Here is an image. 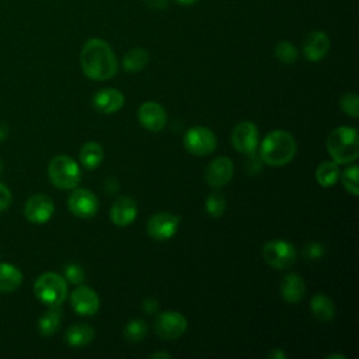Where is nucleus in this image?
<instances>
[{
	"label": "nucleus",
	"mask_w": 359,
	"mask_h": 359,
	"mask_svg": "<svg viewBox=\"0 0 359 359\" xmlns=\"http://www.w3.org/2000/svg\"><path fill=\"white\" fill-rule=\"evenodd\" d=\"M275 57L285 65H292L299 57L297 48L289 41H280L275 46Z\"/></svg>",
	"instance_id": "nucleus-27"
},
{
	"label": "nucleus",
	"mask_w": 359,
	"mask_h": 359,
	"mask_svg": "<svg viewBox=\"0 0 359 359\" xmlns=\"http://www.w3.org/2000/svg\"><path fill=\"white\" fill-rule=\"evenodd\" d=\"M341 109L351 118L359 116V97L355 93H345L339 100Z\"/></svg>",
	"instance_id": "nucleus-31"
},
{
	"label": "nucleus",
	"mask_w": 359,
	"mask_h": 359,
	"mask_svg": "<svg viewBox=\"0 0 359 359\" xmlns=\"http://www.w3.org/2000/svg\"><path fill=\"white\" fill-rule=\"evenodd\" d=\"M62 321V311L59 307H50L48 311H45L41 318L38 320V331L43 337L53 335Z\"/></svg>",
	"instance_id": "nucleus-25"
},
{
	"label": "nucleus",
	"mask_w": 359,
	"mask_h": 359,
	"mask_svg": "<svg viewBox=\"0 0 359 359\" xmlns=\"http://www.w3.org/2000/svg\"><path fill=\"white\" fill-rule=\"evenodd\" d=\"M118 188H119V185H118V182H116L115 178H108V180H107V182H105V189H107L108 194H115V192L118 191Z\"/></svg>",
	"instance_id": "nucleus-38"
},
{
	"label": "nucleus",
	"mask_w": 359,
	"mask_h": 359,
	"mask_svg": "<svg viewBox=\"0 0 359 359\" xmlns=\"http://www.w3.org/2000/svg\"><path fill=\"white\" fill-rule=\"evenodd\" d=\"M137 216V205L130 196H119L111 206L109 217L118 227H126Z\"/></svg>",
	"instance_id": "nucleus-17"
},
{
	"label": "nucleus",
	"mask_w": 359,
	"mask_h": 359,
	"mask_svg": "<svg viewBox=\"0 0 359 359\" xmlns=\"http://www.w3.org/2000/svg\"><path fill=\"white\" fill-rule=\"evenodd\" d=\"M150 358H151V359H156V358H157V359H160V358H161V359H170L171 355H170L168 352H154V353L150 355Z\"/></svg>",
	"instance_id": "nucleus-40"
},
{
	"label": "nucleus",
	"mask_w": 359,
	"mask_h": 359,
	"mask_svg": "<svg viewBox=\"0 0 359 359\" xmlns=\"http://www.w3.org/2000/svg\"><path fill=\"white\" fill-rule=\"evenodd\" d=\"M325 252V248L318 241H309L302 248V255L307 261H318Z\"/></svg>",
	"instance_id": "nucleus-32"
},
{
	"label": "nucleus",
	"mask_w": 359,
	"mask_h": 359,
	"mask_svg": "<svg viewBox=\"0 0 359 359\" xmlns=\"http://www.w3.org/2000/svg\"><path fill=\"white\" fill-rule=\"evenodd\" d=\"M142 310L147 314H154L158 310V302L153 297H147L142 302Z\"/></svg>",
	"instance_id": "nucleus-36"
},
{
	"label": "nucleus",
	"mask_w": 359,
	"mask_h": 359,
	"mask_svg": "<svg viewBox=\"0 0 359 359\" xmlns=\"http://www.w3.org/2000/svg\"><path fill=\"white\" fill-rule=\"evenodd\" d=\"M334 358H339V359H345V356H342V355H331V356H328V359H334Z\"/></svg>",
	"instance_id": "nucleus-43"
},
{
	"label": "nucleus",
	"mask_w": 359,
	"mask_h": 359,
	"mask_svg": "<svg viewBox=\"0 0 359 359\" xmlns=\"http://www.w3.org/2000/svg\"><path fill=\"white\" fill-rule=\"evenodd\" d=\"M146 334H147V325L140 318L130 320L123 328V337L129 342H139L146 337Z\"/></svg>",
	"instance_id": "nucleus-28"
},
{
	"label": "nucleus",
	"mask_w": 359,
	"mask_h": 359,
	"mask_svg": "<svg viewBox=\"0 0 359 359\" xmlns=\"http://www.w3.org/2000/svg\"><path fill=\"white\" fill-rule=\"evenodd\" d=\"M22 283L21 271L13 264L0 262V292L11 293L17 290Z\"/></svg>",
	"instance_id": "nucleus-20"
},
{
	"label": "nucleus",
	"mask_w": 359,
	"mask_h": 359,
	"mask_svg": "<svg viewBox=\"0 0 359 359\" xmlns=\"http://www.w3.org/2000/svg\"><path fill=\"white\" fill-rule=\"evenodd\" d=\"M216 135L205 126H194L184 135V146L194 156H208L216 149Z\"/></svg>",
	"instance_id": "nucleus-7"
},
{
	"label": "nucleus",
	"mask_w": 359,
	"mask_h": 359,
	"mask_svg": "<svg viewBox=\"0 0 359 359\" xmlns=\"http://www.w3.org/2000/svg\"><path fill=\"white\" fill-rule=\"evenodd\" d=\"M327 150L337 164H349L359 156V135L355 128L339 126L327 137Z\"/></svg>",
	"instance_id": "nucleus-3"
},
{
	"label": "nucleus",
	"mask_w": 359,
	"mask_h": 359,
	"mask_svg": "<svg viewBox=\"0 0 359 359\" xmlns=\"http://www.w3.org/2000/svg\"><path fill=\"white\" fill-rule=\"evenodd\" d=\"M306 293V283L303 278L296 272H289L283 276L280 282V294L282 297L290 303L297 304Z\"/></svg>",
	"instance_id": "nucleus-19"
},
{
	"label": "nucleus",
	"mask_w": 359,
	"mask_h": 359,
	"mask_svg": "<svg viewBox=\"0 0 359 359\" xmlns=\"http://www.w3.org/2000/svg\"><path fill=\"white\" fill-rule=\"evenodd\" d=\"M180 222L181 219L177 215H172L170 212H160L153 215L149 219L146 224V230H147V234L154 240H158V241L170 240L178 231Z\"/></svg>",
	"instance_id": "nucleus-8"
},
{
	"label": "nucleus",
	"mask_w": 359,
	"mask_h": 359,
	"mask_svg": "<svg viewBox=\"0 0 359 359\" xmlns=\"http://www.w3.org/2000/svg\"><path fill=\"white\" fill-rule=\"evenodd\" d=\"M7 136V129L3 123H0V139H4Z\"/></svg>",
	"instance_id": "nucleus-42"
},
{
	"label": "nucleus",
	"mask_w": 359,
	"mask_h": 359,
	"mask_svg": "<svg viewBox=\"0 0 359 359\" xmlns=\"http://www.w3.org/2000/svg\"><path fill=\"white\" fill-rule=\"evenodd\" d=\"M358 175H359L358 165H349L342 172V185L346 189V192H349L353 196L359 195V191H358Z\"/></svg>",
	"instance_id": "nucleus-30"
},
{
	"label": "nucleus",
	"mask_w": 359,
	"mask_h": 359,
	"mask_svg": "<svg viewBox=\"0 0 359 359\" xmlns=\"http://www.w3.org/2000/svg\"><path fill=\"white\" fill-rule=\"evenodd\" d=\"M149 63V52L144 48L136 46L129 49L122 60V67L128 73H137Z\"/></svg>",
	"instance_id": "nucleus-24"
},
{
	"label": "nucleus",
	"mask_w": 359,
	"mask_h": 359,
	"mask_svg": "<svg viewBox=\"0 0 359 359\" xmlns=\"http://www.w3.org/2000/svg\"><path fill=\"white\" fill-rule=\"evenodd\" d=\"M268 358H272V359H285V358H286V353L282 352L280 349L275 348L273 351H271V352L268 353Z\"/></svg>",
	"instance_id": "nucleus-39"
},
{
	"label": "nucleus",
	"mask_w": 359,
	"mask_h": 359,
	"mask_svg": "<svg viewBox=\"0 0 359 359\" xmlns=\"http://www.w3.org/2000/svg\"><path fill=\"white\" fill-rule=\"evenodd\" d=\"M55 212L53 201L45 194H35L29 196L24 205V216L34 224L46 223Z\"/></svg>",
	"instance_id": "nucleus-11"
},
{
	"label": "nucleus",
	"mask_w": 359,
	"mask_h": 359,
	"mask_svg": "<svg viewBox=\"0 0 359 359\" xmlns=\"http://www.w3.org/2000/svg\"><path fill=\"white\" fill-rule=\"evenodd\" d=\"M178 4H181V6H191V4H195L196 1H199V0H175Z\"/></svg>",
	"instance_id": "nucleus-41"
},
{
	"label": "nucleus",
	"mask_w": 359,
	"mask_h": 359,
	"mask_svg": "<svg viewBox=\"0 0 359 359\" xmlns=\"http://www.w3.org/2000/svg\"><path fill=\"white\" fill-rule=\"evenodd\" d=\"M70 304L80 316H94L100 309V297L90 286H77L70 294Z\"/></svg>",
	"instance_id": "nucleus-14"
},
{
	"label": "nucleus",
	"mask_w": 359,
	"mask_h": 359,
	"mask_svg": "<svg viewBox=\"0 0 359 359\" xmlns=\"http://www.w3.org/2000/svg\"><path fill=\"white\" fill-rule=\"evenodd\" d=\"M0 258H1V257H0Z\"/></svg>",
	"instance_id": "nucleus-45"
},
{
	"label": "nucleus",
	"mask_w": 359,
	"mask_h": 359,
	"mask_svg": "<svg viewBox=\"0 0 359 359\" xmlns=\"http://www.w3.org/2000/svg\"><path fill=\"white\" fill-rule=\"evenodd\" d=\"M125 104V95L116 88H102L93 97V105L98 112L114 114Z\"/></svg>",
	"instance_id": "nucleus-18"
},
{
	"label": "nucleus",
	"mask_w": 359,
	"mask_h": 359,
	"mask_svg": "<svg viewBox=\"0 0 359 359\" xmlns=\"http://www.w3.org/2000/svg\"><path fill=\"white\" fill-rule=\"evenodd\" d=\"M34 293L43 304L49 307H60L67 297V282L59 273L45 272L36 278Z\"/></svg>",
	"instance_id": "nucleus-4"
},
{
	"label": "nucleus",
	"mask_w": 359,
	"mask_h": 359,
	"mask_svg": "<svg viewBox=\"0 0 359 359\" xmlns=\"http://www.w3.org/2000/svg\"><path fill=\"white\" fill-rule=\"evenodd\" d=\"M226 198L220 192H212L205 202V209L209 216L220 217L226 210Z\"/></svg>",
	"instance_id": "nucleus-29"
},
{
	"label": "nucleus",
	"mask_w": 359,
	"mask_h": 359,
	"mask_svg": "<svg viewBox=\"0 0 359 359\" xmlns=\"http://www.w3.org/2000/svg\"><path fill=\"white\" fill-rule=\"evenodd\" d=\"M310 310H311V314L314 316V318H317L318 321H330L335 316L334 302L323 293H317L311 297Z\"/></svg>",
	"instance_id": "nucleus-22"
},
{
	"label": "nucleus",
	"mask_w": 359,
	"mask_h": 359,
	"mask_svg": "<svg viewBox=\"0 0 359 359\" xmlns=\"http://www.w3.org/2000/svg\"><path fill=\"white\" fill-rule=\"evenodd\" d=\"M80 65L91 80H108L118 72L116 56L109 43L101 38H90L83 45Z\"/></svg>",
	"instance_id": "nucleus-1"
},
{
	"label": "nucleus",
	"mask_w": 359,
	"mask_h": 359,
	"mask_svg": "<svg viewBox=\"0 0 359 359\" xmlns=\"http://www.w3.org/2000/svg\"><path fill=\"white\" fill-rule=\"evenodd\" d=\"M11 201H13V196L10 189L0 182V212L7 209L11 205Z\"/></svg>",
	"instance_id": "nucleus-35"
},
{
	"label": "nucleus",
	"mask_w": 359,
	"mask_h": 359,
	"mask_svg": "<svg viewBox=\"0 0 359 359\" xmlns=\"http://www.w3.org/2000/svg\"><path fill=\"white\" fill-rule=\"evenodd\" d=\"M250 157H248V161H247V164H245V171L247 172H250V174H255V172H258V171H261V168H262V160H261V157L259 156H255L254 153H251V154H248Z\"/></svg>",
	"instance_id": "nucleus-34"
},
{
	"label": "nucleus",
	"mask_w": 359,
	"mask_h": 359,
	"mask_svg": "<svg viewBox=\"0 0 359 359\" xmlns=\"http://www.w3.org/2000/svg\"><path fill=\"white\" fill-rule=\"evenodd\" d=\"M104 158V150L97 142H87L79 151V160L87 170H95Z\"/></svg>",
	"instance_id": "nucleus-23"
},
{
	"label": "nucleus",
	"mask_w": 359,
	"mask_h": 359,
	"mask_svg": "<svg viewBox=\"0 0 359 359\" xmlns=\"http://www.w3.org/2000/svg\"><path fill=\"white\" fill-rule=\"evenodd\" d=\"M339 177V168L335 161H323L316 170V181L321 187H332Z\"/></svg>",
	"instance_id": "nucleus-26"
},
{
	"label": "nucleus",
	"mask_w": 359,
	"mask_h": 359,
	"mask_svg": "<svg viewBox=\"0 0 359 359\" xmlns=\"http://www.w3.org/2000/svg\"><path fill=\"white\" fill-rule=\"evenodd\" d=\"M297 146L294 137L286 130H272L269 132L259 146V157L262 163L280 167L293 160Z\"/></svg>",
	"instance_id": "nucleus-2"
},
{
	"label": "nucleus",
	"mask_w": 359,
	"mask_h": 359,
	"mask_svg": "<svg viewBox=\"0 0 359 359\" xmlns=\"http://www.w3.org/2000/svg\"><path fill=\"white\" fill-rule=\"evenodd\" d=\"M302 49L309 62H318L324 59L330 50V38L324 31L314 29L304 36Z\"/></svg>",
	"instance_id": "nucleus-15"
},
{
	"label": "nucleus",
	"mask_w": 359,
	"mask_h": 359,
	"mask_svg": "<svg viewBox=\"0 0 359 359\" xmlns=\"http://www.w3.org/2000/svg\"><path fill=\"white\" fill-rule=\"evenodd\" d=\"M147 8L154 10V11H163L168 6V0H143Z\"/></svg>",
	"instance_id": "nucleus-37"
},
{
	"label": "nucleus",
	"mask_w": 359,
	"mask_h": 359,
	"mask_svg": "<svg viewBox=\"0 0 359 359\" xmlns=\"http://www.w3.org/2000/svg\"><path fill=\"white\" fill-rule=\"evenodd\" d=\"M67 208L74 216L88 219L95 216L98 212V199L91 191L86 188H76L67 199Z\"/></svg>",
	"instance_id": "nucleus-12"
},
{
	"label": "nucleus",
	"mask_w": 359,
	"mask_h": 359,
	"mask_svg": "<svg viewBox=\"0 0 359 359\" xmlns=\"http://www.w3.org/2000/svg\"><path fill=\"white\" fill-rule=\"evenodd\" d=\"M258 139H259V130L257 125L251 121H241L233 128V132H231L233 147L243 154L255 153L258 147Z\"/></svg>",
	"instance_id": "nucleus-10"
},
{
	"label": "nucleus",
	"mask_w": 359,
	"mask_h": 359,
	"mask_svg": "<svg viewBox=\"0 0 359 359\" xmlns=\"http://www.w3.org/2000/svg\"><path fill=\"white\" fill-rule=\"evenodd\" d=\"M154 331L163 339H177L187 331V318L178 311H163L154 320Z\"/></svg>",
	"instance_id": "nucleus-9"
},
{
	"label": "nucleus",
	"mask_w": 359,
	"mask_h": 359,
	"mask_svg": "<svg viewBox=\"0 0 359 359\" xmlns=\"http://www.w3.org/2000/svg\"><path fill=\"white\" fill-rule=\"evenodd\" d=\"M94 338V330L88 324H73L65 332V341L72 348H81Z\"/></svg>",
	"instance_id": "nucleus-21"
},
{
	"label": "nucleus",
	"mask_w": 359,
	"mask_h": 359,
	"mask_svg": "<svg viewBox=\"0 0 359 359\" xmlns=\"http://www.w3.org/2000/svg\"><path fill=\"white\" fill-rule=\"evenodd\" d=\"M264 259L275 269H287L296 262V248L286 240H271L262 248Z\"/></svg>",
	"instance_id": "nucleus-6"
},
{
	"label": "nucleus",
	"mask_w": 359,
	"mask_h": 359,
	"mask_svg": "<svg viewBox=\"0 0 359 359\" xmlns=\"http://www.w3.org/2000/svg\"><path fill=\"white\" fill-rule=\"evenodd\" d=\"M137 119L144 129L158 132L167 123V114L160 104L154 101H146L137 109Z\"/></svg>",
	"instance_id": "nucleus-16"
},
{
	"label": "nucleus",
	"mask_w": 359,
	"mask_h": 359,
	"mask_svg": "<svg viewBox=\"0 0 359 359\" xmlns=\"http://www.w3.org/2000/svg\"><path fill=\"white\" fill-rule=\"evenodd\" d=\"M65 279L69 282V283H73V285H80L84 282V278H86V273H84V269L81 265L79 264H69L65 266Z\"/></svg>",
	"instance_id": "nucleus-33"
},
{
	"label": "nucleus",
	"mask_w": 359,
	"mask_h": 359,
	"mask_svg": "<svg viewBox=\"0 0 359 359\" xmlns=\"http://www.w3.org/2000/svg\"><path fill=\"white\" fill-rule=\"evenodd\" d=\"M234 174L233 161L229 157L220 156L212 160L205 168V180L212 188H220L229 184Z\"/></svg>",
	"instance_id": "nucleus-13"
},
{
	"label": "nucleus",
	"mask_w": 359,
	"mask_h": 359,
	"mask_svg": "<svg viewBox=\"0 0 359 359\" xmlns=\"http://www.w3.org/2000/svg\"><path fill=\"white\" fill-rule=\"evenodd\" d=\"M48 175L50 182L60 189H74L81 177L79 164L66 154L55 156L48 165Z\"/></svg>",
	"instance_id": "nucleus-5"
},
{
	"label": "nucleus",
	"mask_w": 359,
	"mask_h": 359,
	"mask_svg": "<svg viewBox=\"0 0 359 359\" xmlns=\"http://www.w3.org/2000/svg\"><path fill=\"white\" fill-rule=\"evenodd\" d=\"M1 170H3V163H1V160H0V174H1Z\"/></svg>",
	"instance_id": "nucleus-44"
}]
</instances>
